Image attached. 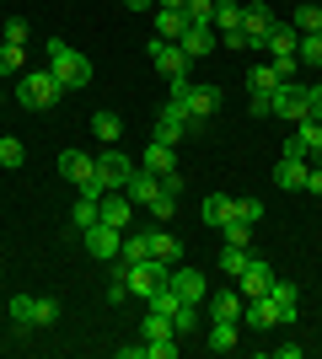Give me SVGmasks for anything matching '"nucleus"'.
Returning <instances> with one entry per match:
<instances>
[{
  "label": "nucleus",
  "mask_w": 322,
  "mask_h": 359,
  "mask_svg": "<svg viewBox=\"0 0 322 359\" xmlns=\"http://www.w3.org/2000/svg\"><path fill=\"white\" fill-rule=\"evenodd\" d=\"M48 70H54V81H60V86L65 91H70V86H92V60H86V54H76V48H70V43H65V38H48Z\"/></svg>",
  "instance_id": "obj_1"
},
{
  "label": "nucleus",
  "mask_w": 322,
  "mask_h": 359,
  "mask_svg": "<svg viewBox=\"0 0 322 359\" xmlns=\"http://www.w3.org/2000/svg\"><path fill=\"white\" fill-rule=\"evenodd\" d=\"M60 97H65V86L54 81V70H22L16 75V102L27 113H48Z\"/></svg>",
  "instance_id": "obj_2"
},
{
  "label": "nucleus",
  "mask_w": 322,
  "mask_h": 359,
  "mask_svg": "<svg viewBox=\"0 0 322 359\" xmlns=\"http://www.w3.org/2000/svg\"><path fill=\"white\" fill-rule=\"evenodd\" d=\"M274 102V118H285L295 129V123L311 118V86H295V81H279V91L269 97Z\"/></svg>",
  "instance_id": "obj_3"
},
{
  "label": "nucleus",
  "mask_w": 322,
  "mask_h": 359,
  "mask_svg": "<svg viewBox=\"0 0 322 359\" xmlns=\"http://www.w3.org/2000/svg\"><path fill=\"white\" fill-rule=\"evenodd\" d=\"M123 273H129V295L151 300L156 285H167V263H156V257H140V263H119Z\"/></svg>",
  "instance_id": "obj_4"
},
{
  "label": "nucleus",
  "mask_w": 322,
  "mask_h": 359,
  "mask_svg": "<svg viewBox=\"0 0 322 359\" xmlns=\"http://www.w3.org/2000/svg\"><path fill=\"white\" fill-rule=\"evenodd\" d=\"M279 27V16L263 6V0H253V6H242V38H247V48H263L269 43V32Z\"/></svg>",
  "instance_id": "obj_5"
},
{
  "label": "nucleus",
  "mask_w": 322,
  "mask_h": 359,
  "mask_svg": "<svg viewBox=\"0 0 322 359\" xmlns=\"http://www.w3.org/2000/svg\"><path fill=\"white\" fill-rule=\"evenodd\" d=\"M151 65H156L161 75H167V81H183L194 60H188V54H183L177 43H161V38H151Z\"/></svg>",
  "instance_id": "obj_6"
},
{
  "label": "nucleus",
  "mask_w": 322,
  "mask_h": 359,
  "mask_svg": "<svg viewBox=\"0 0 322 359\" xmlns=\"http://www.w3.org/2000/svg\"><path fill=\"white\" fill-rule=\"evenodd\" d=\"M279 273L263 263V257H253L242 273H236V290H242V300H258V295H269V285H274Z\"/></svg>",
  "instance_id": "obj_7"
},
{
  "label": "nucleus",
  "mask_w": 322,
  "mask_h": 359,
  "mask_svg": "<svg viewBox=\"0 0 322 359\" xmlns=\"http://www.w3.org/2000/svg\"><path fill=\"white\" fill-rule=\"evenodd\" d=\"M97 220L102 225H113V231H129V220H135V198L123 194H102V204H97Z\"/></svg>",
  "instance_id": "obj_8"
},
{
  "label": "nucleus",
  "mask_w": 322,
  "mask_h": 359,
  "mask_svg": "<svg viewBox=\"0 0 322 359\" xmlns=\"http://www.w3.org/2000/svg\"><path fill=\"white\" fill-rule=\"evenodd\" d=\"M167 285L177 290L183 300H194V306H204V300H210V290H204V273H199V269H183V263H172V269H167Z\"/></svg>",
  "instance_id": "obj_9"
},
{
  "label": "nucleus",
  "mask_w": 322,
  "mask_h": 359,
  "mask_svg": "<svg viewBox=\"0 0 322 359\" xmlns=\"http://www.w3.org/2000/svg\"><path fill=\"white\" fill-rule=\"evenodd\" d=\"M129 172H135V161H129L123 150H107V156H97V177H102L107 194H119L123 182H129Z\"/></svg>",
  "instance_id": "obj_10"
},
{
  "label": "nucleus",
  "mask_w": 322,
  "mask_h": 359,
  "mask_svg": "<svg viewBox=\"0 0 322 359\" xmlns=\"http://www.w3.org/2000/svg\"><path fill=\"white\" fill-rule=\"evenodd\" d=\"M188 123H194V118H188V107L177 102V97H167V107H161V118H156V140H167V145H177Z\"/></svg>",
  "instance_id": "obj_11"
},
{
  "label": "nucleus",
  "mask_w": 322,
  "mask_h": 359,
  "mask_svg": "<svg viewBox=\"0 0 322 359\" xmlns=\"http://www.w3.org/2000/svg\"><path fill=\"white\" fill-rule=\"evenodd\" d=\"M60 177L76 182V188H86V182L97 177V156H86V150H65V156H60Z\"/></svg>",
  "instance_id": "obj_12"
},
{
  "label": "nucleus",
  "mask_w": 322,
  "mask_h": 359,
  "mask_svg": "<svg viewBox=\"0 0 322 359\" xmlns=\"http://www.w3.org/2000/svg\"><path fill=\"white\" fill-rule=\"evenodd\" d=\"M81 241H86V252H92V257H119L123 231H113V225H102V220H97L92 231H81Z\"/></svg>",
  "instance_id": "obj_13"
},
{
  "label": "nucleus",
  "mask_w": 322,
  "mask_h": 359,
  "mask_svg": "<svg viewBox=\"0 0 322 359\" xmlns=\"http://www.w3.org/2000/svg\"><path fill=\"white\" fill-rule=\"evenodd\" d=\"M123 194L135 198V210H151V198L161 194V177H156V172H145V166H135V172H129V182H123Z\"/></svg>",
  "instance_id": "obj_14"
},
{
  "label": "nucleus",
  "mask_w": 322,
  "mask_h": 359,
  "mask_svg": "<svg viewBox=\"0 0 322 359\" xmlns=\"http://www.w3.org/2000/svg\"><path fill=\"white\" fill-rule=\"evenodd\" d=\"M177 48H183L188 60H204L210 48H220V32H215V27H199V22H188V32L177 38Z\"/></svg>",
  "instance_id": "obj_15"
},
{
  "label": "nucleus",
  "mask_w": 322,
  "mask_h": 359,
  "mask_svg": "<svg viewBox=\"0 0 322 359\" xmlns=\"http://www.w3.org/2000/svg\"><path fill=\"white\" fill-rule=\"evenodd\" d=\"M183 107H188V118H194V123H204V118H215V107H220V91H215V86H188Z\"/></svg>",
  "instance_id": "obj_16"
},
{
  "label": "nucleus",
  "mask_w": 322,
  "mask_h": 359,
  "mask_svg": "<svg viewBox=\"0 0 322 359\" xmlns=\"http://www.w3.org/2000/svg\"><path fill=\"white\" fill-rule=\"evenodd\" d=\"M295 285H285V279H274V285H269V306H274V322L279 327H285V322H295V311H301V306H295Z\"/></svg>",
  "instance_id": "obj_17"
},
{
  "label": "nucleus",
  "mask_w": 322,
  "mask_h": 359,
  "mask_svg": "<svg viewBox=\"0 0 322 359\" xmlns=\"http://www.w3.org/2000/svg\"><path fill=\"white\" fill-rule=\"evenodd\" d=\"M242 290H220V295H210V322H242Z\"/></svg>",
  "instance_id": "obj_18"
},
{
  "label": "nucleus",
  "mask_w": 322,
  "mask_h": 359,
  "mask_svg": "<svg viewBox=\"0 0 322 359\" xmlns=\"http://www.w3.org/2000/svg\"><path fill=\"white\" fill-rule=\"evenodd\" d=\"M140 166L161 177V172H177V156H172V145H167V140H151V145H145V156H140Z\"/></svg>",
  "instance_id": "obj_19"
},
{
  "label": "nucleus",
  "mask_w": 322,
  "mask_h": 359,
  "mask_svg": "<svg viewBox=\"0 0 322 359\" xmlns=\"http://www.w3.org/2000/svg\"><path fill=\"white\" fill-rule=\"evenodd\" d=\"M242 327H253V332L279 327V322H274V306H269V295H258V300H247V306H242Z\"/></svg>",
  "instance_id": "obj_20"
},
{
  "label": "nucleus",
  "mask_w": 322,
  "mask_h": 359,
  "mask_svg": "<svg viewBox=\"0 0 322 359\" xmlns=\"http://www.w3.org/2000/svg\"><path fill=\"white\" fill-rule=\"evenodd\" d=\"M307 172H311V161H285V156H279L274 182L285 188V194H295V188H307Z\"/></svg>",
  "instance_id": "obj_21"
},
{
  "label": "nucleus",
  "mask_w": 322,
  "mask_h": 359,
  "mask_svg": "<svg viewBox=\"0 0 322 359\" xmlns=\"http://www.w3.org/2000/svg\"><path fill=\"white\" fill-rule=\"evenodd\" d=\"M151 257H156V263H167V269H172V263L183 257V241H177V236H172V231H167V225H161V231H151Z\"/></svg>",
  "instance_id": "obj_22"
},
{
  "label": "nucleus",
  "mask_w": 322,
  "mask_h": 359,
  "mask_svg": "<svg viewBox=\"0 0 322 359\" xmlns=\"http://www.w3.org/2000/svg\"><path fill=\"white\" fill-rule=\"evenodd\" d=\"M210 27L215 32H242V0H215Z\"/></svg>",
  "instance_id": "obj_23"
},
{
  "label": "nucleus",
  "mask_w": 322,
  "mask_h": 359,
  "mask_svg": "<svg viewBox=\"0 0 322 359\" xmlns=\"http://www.w3.org/2000/svg\"><path fill=\"white\" fill-rule=\"evenodd\" d=\"M140 338H145V344H167V338H177V327H172V316L151 311L145 322H140Z\"/></svg>",
  "instance_id": "obj_24"
},
{
  "label": "nucleus",
  "mask_w": 322,
  "mask_h": 359,
  "mask_svg": "<svg viewBox=\"0 0 322 359\" xmlns=\"http://www.w3.org/2000/svg\"><path fill=\"white\" fill-rule=\"evenodd\" d=\"M236 338H242V322H210V348L215 354H231Z\"/></svg>",
  "instance_id": "obj_25"
},
{
  "label": "nucleus",
  "mask_w": 322,
  "mask_h": 359,
  "mask_svg": "<svg viewBox=\"0 0 322 359\" xmlns=\"http://www.w3.org/2000/svg\"><path fill=\"white\" fill-rule=\"evenodd\" d=\"M183 32H188V16L183 11H161V16H156V38H161V43H177Z\"/></svg>",
  "instance_id": "obj_26"
},
{
  "label": "nucleus",
  "mask_w": 322,
  "mask_h": 359,
  "mask_svg": "<svg viewBox=\"0 0 322 359\" xmlns=\"http://www.w3.org/2000/svg\"><path fill=\"white\" fill-rule=\"evenodd\" d=\"M247 91H253V97H274L279 91V70L274 65H258V70L247 75Z\"/></svg>",
  "instance_id": "obj_27"
},
{
  "label": "nucleus",
  "mask_w": 322,
  "mask_h": 359,
  "mask_svg": "<svg viewBox=\"0 0 322 359\" xmlns=\"http://www.w3.org/2000/svg\"><path fill=\"white\" fill-rule=\"evenodd\" d=\"M199 306H194V300H183V306H177V311H172V327H177V338H194V332H199Z\"/></svg>",
  "instance_id": "obj_28"
},
{
  "label": "nucleus",
  "mask_w": 322,
  "mask_h": 359,
  "mask_svg": "<svg viewBox=\"0 0 322 359\" xmlns=\"http://www.w3.org/2000/svg\"><path fill=\"white\" fill-rule=\"evenodd\" d=\"M140 257H151V231L140 236V231H129L123 236V247H119V263H140Z\"/></svg>",
  "instance_id": "obj_29"
},
{
  "label": "nucleus",
  "mask_w": 322,
  "mask_h": 359,
  "mask_svg": "<svg viewBox=\"0 0 322 359\" xmlns=\"http://www.w3.org/2000/svg\"><path fill=\"white\" fill-rule=\"evenodd\" d=\"M92 135H97V140H107V145H113V140L123 135V118H119V113H97V118H92Z\"/></svg>",
  "instance_id": "obj_30"
},
{
  "label": "nucleus",
  "mask_w": 322,
  "mask_h": 359,
  "mask_svg": "<svg viewBox=\"0 0 322 359\" xmlns=\"http://www.w3.org/2000/svg\"><path fill=\"white\" fill-rule=\"evenodd\" d=\"M226 220H231V198L210 194V198H204V225H226Z\"/></svg>",
  "instance_id": "obj_31"
},
{
  "label": "nucleus",
  "mask_w": 322,
  "mask_h": 359,
  "mask_svg": "<svg viewBox=\"0 0 322 359\" xmlns=\"http://www.w3.org/2000/svg\"><path fill=\"white\" fill-rule=\"evenodd\" d=\"M22 54H27V48L0 43V75H6V81H16V75H22Z\"/></svg>",
  "instance_id": "obj_32"
},
{
  "label": "nucleus",
  "mask_w": 322,
  "mask_h": 359,
  "mask_svg": "<svg viewBox=\"0 0 322 359\" xmlns=\"http://www.w3.org/2000/svg\"><path fill=\"white\" fill-rule=\"evenodd\" d=\"M247 263H253V252H247V247H226V252H220V273H231V279H236Z\"/></svg>",
  "instance_id": "obj_33"
},
{
  "label": "nucleus",
  "mask_w": 322,
  "mask_h": 359,
  "mask_svg": "<svg viewBox=\"0 0 322 359\" xmlns=\"http://www.w3.org/2000/svg\"><path fill=\"white\" fill-rule=\"evenodd\" d=\"M295 60H301V65H311V70L322 65V38H317V32H307V38L295 43Z\"/></svg>",
  "instance_id": "obj_34"
},
{
  "label": "nucleus",
  "mask_w": 322,
  "mask_h": 359,
  "mask_svg": "<svg viewBox=\"0 0 322 359\" xmlns=\"http://www.w3.org/2000/svg\"><path fill=\"white\" fill-rule=\"evenodd\" d=\"M97 204H102V198H86V194L76 198V210H70V215H76V231H92V225H97Z\"/></svg>",
  "instance_id": "obj_35"
},
{
  "label": "nucleus",
  "mask_w": 322,
  "mask_h": 359,
  "mask_svg": "<svg viewBox=\"0 0 322 359\" xmlns=\"http://www.w3.org/2000/svg\"><path fill=\"white\" fill-rule=\"evenodd\" d=\"M60 322V300H32V327H54Z\"/></svg>",
  "instance_id": "obj_36"
},
{
  "label": "nucleus",
  "mask_w": 322,
  "mask_h": 359,
  "mask_svg": "<svg viewBox=\"0 0 322 359\" xmlns=\"http://www.w3.org/2000/svg\"><path fill=\"white\" fill-rule=\"evenodd\" d=\"M220 236H226V247H247V241H253V225H247V220H226V225H220Z\"/></svg>",
  "instance_id": "obj_37"
},
{
  "label": "nucleus",
  "mask_w": 322,
  "mask_h": 359,
  "mask_svg": "<svg viewBox=\"0 0 322 359\" xmlns=\"http://www.w3.org/2000/svg\"><path fill=\"white\" fill-rule=\"evenodd\" d=\"M295 32H301V38H307V32H317L322 27V6H301V11H295V22H290Z\"/></svg>",
  "instance_id": "obj_38"
},
{
  "label": "nucleus",
  "mask_w": 322,
  "mask_h": 359,
  "mask_svg": "<svg viewBox=\"0 0 322 359\" xmlns=\"http://www.w3.org/2000/svg\"><path fill=\"white\" fill-rule=\"evenodd\" d=\"M258 215H263V204H258V198H231V220L258 225Z\"/></svg>",
  "instance_id": "obj_39"
},
{
  "label": "nucleus",
  "mask_w": 322,
  "mask_h": 359,
  "mask_svg": "<svg viewBox=\"0 0 322 359\" xmlns=\"http://www.w3.org/2000/svg\"><path fill=\"white\" fill-rule=\"evenodd\" d=\"M0 32H6V43H16V48H27V38H32V27L22 22V16H11V22H6Z\"/></svg>",
  "instance_id": "obj_40"
},
{
  "label": "nucleus",
  "mask_w": 322,
  "mask_h": 359,
  "mask_svg": "<svg viewBox=\"0 0 322 359\" xmlns=\"http://www.w3.org/2000/svg\"><path fill=\"white\" fill-rule=\"evenodd\" d=\"M285 161H311V145H307V135H301V129L285 140Z\"/></svg>",
  "instance_id": "obj_41"
},
{
  "label": "nucleus",
  "mask_w": 322,
  "mask_h": 359,
  "mask_svg": "<svg viewBox=\"0 0 322 359\" xmlns=\"http://www.w3.org/2000/svg\"><path fill=\"white\" fill-rule=\"evenodd\" d=\"M22 161H27L22 140H0V166H22Z\"/></svg>",
  "instance_id": "obj_42"
},
{
  "label": "nucleus",
  "mask_w": 322,
  "mask_h": 359,
  "mask_svg": "<svg viewBox=\"0 0 322 359\" xmlns=\"http://www.w3.org/2000/svg\"><path fill=\"white\" fill-rule=\"evenodd\" d=\"M11 322H16V327H32V295H16L11 300Z\"/></svg>",
  "instance_id": "obj_43"
},
{
  "label": "nucleus",
  "mask_w": 322,
  "mask_h": 359,
  "mask_svg": "<svg viewBox=\"0 0 322 359\" xmlns=\"http://www.w3.org/2000/svg\"><path fill=\"white\" fill-rule=\"evenodd\" d=\"M107 300H113V306H123V300H129V273H113V285H107Z\"/></svg>",
  "instance_id": "obj_44"
},
{
  "label": "nucleus",
  "mask_w": 322,
  "mask_h": 359,
  "mask_svg": "<svg viewBox=\"0 0 322 359\" xmlns=\"http://www.w3.org/2000/svg\"><path fill=\"white\" fill-rule=\"evenodd\" d=\"M172 210H177V198H172V194H156V198H151V215H161V220H172Z\"/></svg>",
  "instance_id": "obj_45"
},
{
  "label": "nucleus",
  "mask_w": 322,
  "mask_h": 359,
  "mask_svg": "<svg viewBox=\"0 0 322 359\" xmlns=\"http://www.w3.org/2000/svg\"><path fill=\"white\" fill-rule=\"evenodd\" d=\"M177 354V338H167V344H145V359H172Z\"/></svg>",
  "instance_id": "obj_46"
},
{
  "label": "nucleus",
  "mask_w": 322,
  "mask_h": 359,
  "mask_svg": "<svg viewBox=\"0 0 322 359\" xmlns=\"http://www.w3.org/2000/svg\"><path fill=\"white\" fill-rule=\"evenodd\" d=\"M161 194H172V198L183 194V172H161Z\"/></svg>",
  "instance_id": "obj_47"
},
{
  "label": "nucleus",
  "mask_w": 322,
  "mask_h": 359,
  "mask_svg": "<svg viewBox=\"0 0 322 359\" xmlns=\"http://www.w3.org/2000/svg\"><path fill=\"white\" fill-rule=\"evenodd\" d=\"M307 194L322 198V166H311V172H307Z\"/></svg>",
  "instance_id": "obj_48"
},
{
  "label": "nucleus",
  "mask_w": 322,
  "mask_h": 359,
  "mask_svg": "<svg viewBox=\"0 0 322 359\" xmlns=\"http://www.w3.org/2000/svg\"><path fill=\"white\" fill-rule=\"evenodd\" d=\"M311 118H322V86H311Z\"/></svg>",
  "instance_id": "obj_49"
},
{
  "label": "nucleus",
  "mask_w": 322,
  "mask_h": 359,
  "mask_svg": "<svg viewBox=\"0 0 322 359\" xmlns=\"http://www.w3.org/2000/svg\"><path fill=\"white\" fill-rule=\"evenodd\" d=\"M188 0H161V11H183Z\"/></svg>",
  "instance_id": "obj_50"
},
{
  "label": "nucleus",
  "mask_w": 322,
  "mask_h": 359,
  "mask_svg": "<svg viewBox=\"0 0 322 359\" xmlns=\"http://www.w3.org/2000/svg\"><path fill=\"white\" fill-rule=\"evenodd\" d=\"M123 6H129V11H145V6H151V0H123Z\"/></svg>",
  "instance_id": "obj_51"
},
{
  "label": "nucleus",
  "mask_w": 322,
  "mask_h": 359,
  "mask_svg": "<svg viewBox=\"0 0 322 359\" xmlns=\"http://www.w3.org/2000/svg\"><path fill=\"white\" fill-rule=\"evenodd\" d=\"M0 102H6V91H0Z\"/></svg>",
  "instance_id": "obj_52"
},
{
  "label": "nucleus",
  "mask_w": 322,
  "mask_h": 359,
  "mask_svg": "<svg viewBox=\"0 0 322 359\" xmlns=\"http://www.w3.org/2000/svg\"><path fill=\"white\" fill-rule=\"evenodd\" d=\"M317 38H322V27H317Z\"/></svg>",
  "instance_id": "obj_53"
}]
</instances>
